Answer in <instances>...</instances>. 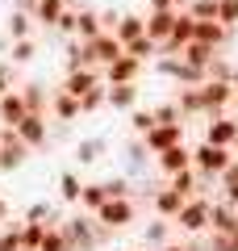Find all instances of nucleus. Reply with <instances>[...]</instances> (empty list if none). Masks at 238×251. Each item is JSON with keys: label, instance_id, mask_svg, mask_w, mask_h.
I'll use <instances>...</instances> for the list:
<instances>
[{"label": "nucleus", "instance_id": "f257e3e1", "mask_svg": "<svg viewBox=\"0 0 238 251\" xmlns=\"http://www.w3.org/2000/svg\"><path fill=\"white\" fill-rule=\"evenodd\" d=\"M192 163H196L201 172H213V176H221V172L230 168V151H226V147H209V143H205L201 151L192 155Z\"/></svg>", "mask_w": 238, "mask_h": 251}, {"label": "nucleus", "instance_id": "f03ea898", "mask_svg": "<svg viewBox=\"0 0 238 251\" xmlns=\"http://www.w3.org/2000/svg\"><path fill=\"white\" fill-rule=\"evenodd\" d=\"M209 201H184V205H180V226H184V230H205V226H209Z\"/></svg>", "mask_w": 238, "mask_h": 251}, {"label": "nucleus", "instance_id": "7ed1b4c3", "mask_svg": "<svg viewBox=\"0 0 238 251\" xmlns=\"http://www.w3.org/2000/svg\"><path fill=\"white\" fill-rule=\"evenodd\" d=\"M13 130H17V138H21L25 147H42V143H46V122H42V113H25Z\"/></svg>", "mask_w": 238, "mask_h": 251}, {"label": "nucleus", "instance_id": "20e7f679", "mask_svg": "<svg viewBox=\"0 0 238 251\" xmlns=\"http://www.w3.org/2000/svg\"><path fill=\"white\" fill-rule=\"evenodd\" d=\"M130 218H134V209H130L125 197H109L105 205H100V222H105V226H125Z\"/></svg>", "mask_w": 238, "mask_h": 251}, {"label": "nucleus", "instance_id": "39448f33", "mask_svg": "<svg viewBox=\"0 0 238 251\" xmlns=\"http://www.w3.org/2000/svg\"><path fill=\"white\" fill-rule=\"evenodd\" d=\"M146 147L150 151H167V147H180V126H155L146 134Z\"/></svg>", "mask_w": 238, "mask_h": 251}, {"label": "nucleus", "instance_id": "423d86ee", "mask_svg": "<svg viewBox=\"0 0 238 251\" xmlns=\"http://www.w3.org/2000/svg\"><path fill=\"white\" fill-rule=\"evenodd\" d=\"M25 100H21V92H4L0 97V117H4V126H17L21 117H25Z\"/></svg>", "mask_w": 238, "mask_h": 251}, {"label": "nucleus", "instance_id": "0eeeda50", "mask_svg": "<svg viewBox=\"0 0 238 251\" xmlns=\"http://www.w3.org/2000/svg\"><path fill=\"white\" fill-rule=\"evenodd\" d=\"M134 75H138V59H130V54H121V59L109 63V80L113 84H130Z\"/></svg>", "mask_w": 238, "mask_h": 251}, {"label": "nucleus", "instance_id": "6e6552de", "mask_svg": "<svg viewBox=\"0 0 238 251\" xmlns=\"http://www.w3.org/2000/svg\"><path fill=\"white\" fill-rule=\"evenodd\" d=\"M159 163H163V172L176 176V172H184L188 163H192V155H188L184 147H167V151H159Z\"/></svg>", "mask_w": 238, "mask_h": 251}, {"label": "nucleus", "instance_id": "1a4fd4ad", "mask_svg": "<svg viewBox=\"0 0 238 251\" xmlns=\"http://www.w3.org/2000/svg\"><path fill=\"white\" fill-rule=\"evenodd\" d=\"M234 134H238L234 122H213L209 126V147H230V143H234Z\"/></svg>", "mask_w": 238, "mask_h": 251}, {"label": "nucleus", "instance_id": "9d476101", "mask_svg": "<svg viewBox=\"0 0 238 251\" xmlns=\"http://www.w3.org/2000/svg\"><path fill=\"white\" fill-rule=\"evenodd\" d=\"M38 21H46V25H54V21L63 17V0H38Z\"/></svg>", "mask_w": 238, "mask_h": 251}, {"label": "nucleus", "instance_id": "9b49d317", "mask_svg": "<svg viewBox=\"0 0 238 251\" xmlns=\"http://www.w3.org/2000/svg\"><path fill=\"white\" fill-rule=\"evenodd\" d=\"M38 251H71V243H67V234H63V230H46Z\"/></svg>", "mask_w": 238, "mask_h": 251}, {"label": "nucleus", "instance_id": "f8f14e48", "mask_svg": "<svg viewBox=\"0 0 238 251\" xmlns=\"http://www.w3.org/2000/svg\"><path fill=\"white\" fill-rule=\"evenodd\" d=\"M54 113H59V117H75L79 113V100L71 97V92H59V97H54Z\"/></svg>", "mask_w": 238, "mask_h": 251}, {"label": "nucleus", "instance_id": "ddd939ff", "mask_svg": "<svg viewBox=\"0 0 238 251\" xmlns=\"http://www.w3.org/2000/svg\"><path fill=\"white\" fill-rule=\"evenodd\" d=\"M180 205H184V197H180L176 188H167V193H159V214H180Z\"/></svg>", "mask_w": 238, "mask_h": 251}, {"label": "nucleus", "instance_id": "4468645a", "mask_svg": "<svg viewBox=\"0 0 238 251\" xmlns=\"http://www.w3.org/2000/svg\"><path fill=\"white\" fill-rule=\"evenodd\" d=\"M9 34L13 38H25L29 34V17H25V13H13V17H9Z\"/></svg>", "mask_w": 238, "mask_h": 251}, {"label": "nucleus", "instance_id": "2eb2a0df", "mask_svg": "<svg viewBox=\"0 0 238 251\" xmlns=\"http://www.w3.org/2000/svg\"><path fill=\"white\" fill-rule=\"evenodd\" d=\"M109 100H113V105H134V88L130 84H117V88L109 92Z\"/></svg>", "mask_w": 238, "mask_h": 251}, {"label": "nucleus", "instance_id": "dca6fc26", "mask_svg": "<svg viewBox=\"0 0 238 251\" xmlns=\"http://www.w3.org/2000/svg\"><path fill=\"white\" fill-rule=\"evenodd\" d=\"M29 54H34V42H29V38H17V42H13V59H17V63H25Z\"/></svg>", "mask_w": 238, "mask_h": 251}, {"label": "nucleus", "instance_id": "f3484780", "mask_svg": "<svg viewBox=\"0 0 238 251\" xmlns=\"http://www.w3.org/2000/svg\"><path fill=\"white\" fill-rule=\"evenodd\" d=\"M63 197H67V201H79V180H75V176H63Z\"/></svg>", "mask_w": 238, "mask_h": 251}, {"label": "nucleus", "instance_id": "a211bd4d", "mask_svg": "<svg viewBox=\"0 0 238 251\" xmlns=\"http://www.w3.org/2000/svg\"><path fill=\"white\" fill-rule=\"evenodd\" d=\"M163 239H167V226L155 222V226H150V243H163Z\"/></svg>", "mask_w": 238, "mask_h": 251}, {"label": "nucleus", "instance_id": "6ab92c4d", "mask_svg": "<svg viewBox=\"0 0 238 251\" xmlns=\"http://www.w3.org/2000/svg\"><path fill=\"white\" fill-rule=\"evenodd\" d=\"M4 92H9V72L0 67V97H4Z\"/></svg>", "mask_w": 238, "mask_h": 251}, {"label": "nucleus", "instance_id": "aec40b11", "mask_svg": "<svg viewBox=\"0 0 238 251\" xmlns=\"http://www.w3.org/2000/svg\"><path fill=\"white\" fill-rule=\"evenodd\" d=\"M4 218H9V205H4V201H0V226H4Z\"/></svg>", "mask_w": 238, "mask_h": 251}, {"label": "nucleus", "instance_id": "412c9836", "mask_svg": "<svg viewBox=\"0 0 238 251\" xmlns=\"http://www.w3.org/2000/svg\"><path fill=\"white\" fill-rule=\"evenodd\" d=\"M167 251H184V247H167Z\"/></svg>", "mask_w": 238, "mask_h": 251}]
</instances>
